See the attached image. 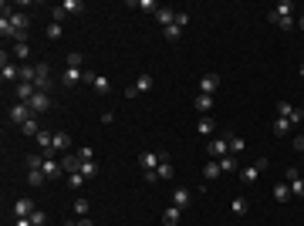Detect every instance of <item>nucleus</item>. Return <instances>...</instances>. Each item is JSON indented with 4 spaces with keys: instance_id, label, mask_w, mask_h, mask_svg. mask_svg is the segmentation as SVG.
<instances>
[{
    "instance_id": "18",
    "label": "nucleus",
    "mask_w": 304,
    "mask_h": 226,
    "mask_svg": "<svg viewBox=\"0 0 304 226\" xmlns=\"http://www.w3.org/2000/svg\"><path fill=\"white\" fill-rule=\"evenodd\" d=\"M68 145H71V135H68V132H54V142H51L54 155H58L61 149H68Z\"/></svg>"
},
{
    "instance_id": "40",
    "label": "nucleus",
    "mask_w": 304,
    "mask_h": 226,
    "mask_svg": "<svg viewBox=\"0 0 304 226\" xmlns=\"http://www.w3.org/2000/svg\"><path fill=\"white\" fill-rule=\"evenodd\" d=\"M44 34H48V41H58V37H61V24H54V20H51Z\"/></svg>"
},
{
    "instance_id": "35",
    "label": "nucleus",
    "mask_w": 304,
    "mask_h": 226,
    "mask_svg": "<svg viewBox=\"0 0 304 226\" xmlns=\"http://www.w3.org/2000/svg\"><path fill=\"white\" fill-rule=\"evenodd\" d=\"M61 7H65V14H81V10H84V3H81V0H65Z\"/></svg>"
},
{
    "instance_id": "31",
    "label": "nucleus",
    "mask_w": 304,
    "mask_h": 226,
    "mask_svg": "<svg viewBox=\"0 0 304 226\" xmlns=\"http://www.w3.org/2000/svg\"><path fill=\"white\" fill-rule=\"evenodd\" d=\"M230 206H233V213H236V216H247V210H250V203H247L243 196H236V199H233Z\"/></svg>"
},
{
    "instance_id": "24",
    "label": "nucleus",
    "mask_w": 304,
    "mask_h": 226,
    "mask_svg": "<svg viewBox=\"0 0 304 226\" xmlns=\"http://www.w3.org/2000/svg\"><path fill=\"white\" fill-rule=\"evenodd\" d=\"M193 105H196V112H203V115H206V112L213 108V98H210V95H196V101H193Z\"/></svg>"
},
{
    "instance_id": "12",
    "label": "nucleus",
    "mask_w": 304,
    "mask_h": 226,
    "mask_svg": "<svg viewBox=\"0 0 304 226\" xmlns=\"http://www.w3.org/2000/svg\"><path fill=\"white\" fill-rule=\"evenodd\" d=\"M179 220H183V210L169 203V206H166V213H162V223H166V226H179Z\"/></svg>"
},
{
    "instance_id": "10",
    "label": "nucleus",
    "mask_w": 304,
    "mask_h": 226,
    "mask_svg": "<svg viewBox=\"0 0 304 226\" xmlns=\"http://www.w3.org/2000/svg\"><path fill=\"white\" fill-rule=\"evenodd\" d=\"M217 88H220V75H203V81H200V95H210V98H213Z\"/></svg>"
},
{
    "instance_id": "20",
    "label": "nucleus",
    "mask_w": 304,
    "mask_h": 226,
    "mask_svg": "<svg viewBox=\"0 0 304 226\" xmlns=\"http://www.w3.org/2000/svg\"><path fill=\"white\" fill-rule=\"evenodd\" d=\"M220 172H223V169H220V162H217V159H210V162H206V169H203V179L210 182V179H217Z\"/></svg>"
},
{
    "instance_id": "45",
    "label": "nucleus",
    "mask_w": 304,
    "mask_h": 226,
    "mask_svg": "<svg viewBox=\"0 0 304 226\" xmlns=\"http://www.w3.org/2000/svg\"><path fill=\"white\" fill-rule=\"evenodd\" d=\"M287 122H291V125H301V122H304V108H294V112H291V118H287Z\"/></svg>"
},
{
    "instance_id": "39",
    "label": "nucleus",
    "mask_w": 304,
    "mask_h": 226,
    "mask_svg": "<svg viewBox=\"0 0 304 226\" xmlns=\"http://www.w3.org/2000/svg\"><path fill=\"white\" fill-rule=\"evenodd\" d=\"M20 81L34 84V65H20Z\"/></svg>"
},
{
    "instance_id": "25",
    "label": "nucleus",
    "mask_w": 304,
    "mask_h": 226,
    "mask_svg": "<svg viewBox=\"0 0 304 226\" xmlns=\"http://www.w3.org/2000/svg\"><path fill=\"white\" fill-rule=\"evenodd\" d=\"M155 176H159V179H172V162H169V159H162V162L155 165Z\"/></svg>"
},
{
    "instance_id": "50",
    "label": "nucleus",
    "mask_w": 304,
    "mask_h": 226,
    "mask_svg": "<svg viewBox=\"0 0 304 226\" xmlns=\"http://www.w3.org/2000/svg\"><path fill=\"white\" fill-rule=\"evenodd\" d=\"M291 145H294V152H301V155H304V135H294V142H291Z\"/></svg>"
},
{
    "instance_id": "27",
    "label": "nucleus",
    "mask_w": 304,
    "mask_h": 226,
    "mask_svg": "<svg viewBox=\"0 0 304 226\" xmlns=\"http://www.w3.org/2000/svg\"><path fill=\"white\" fill-rule=\"evenodd\" d=\"M274 14H281V17H291V14H294V0H281V3L274 7Z\"/></svg>"
},
{
    "instance_id": "36",
    "label": "nucleus",
    "mask_w": 304,
    "mask_h": 226,
    "mask_svg": "<svg viewBox=\"0 0 304 226\" xmlns=\"http://www.w3.org/2000/svg\"><path fill=\"white\" fill-rule=\"evenodd\" d=\"M227 139H230V152H233V155H236V152H243V149H247V142H243L240 135H227Z\"/></svg>"
},
{
    "instance_id": "1",
    "label": "nucleus",
    "mask_w": 304,
    "mask_h": 226,
    "mask_svg": "<svg viewBox=\"0 0 304 226\" xmlns=\"http://www.w3.org/2000/svg\"><path fill=\"white\" fill-rule=\"evenodd\" d=\"M31 118H34V112H31V105H27V101L10 105V118H7L10 125H17V129H20V125H24V122H31Z\"/></svg>"
},
{
    "instance_id": "42",
    "label": "nucleus",
    "mask_w": 304,
    "mask_h": 226,
    "mask_svg": "<svg viewBox=\"0 0 304 226\" xmlns=\"http://www.w3.org/2000/svg\"><path fill=\"white\" fill-rule=\"evenodd\" d=\"M78 159H81V162H95V149H91V145L78 149Z\"/></svg>"
},
{
    "instance_id": "33",
    "label": "nucleus",
    "mask_w": 304,
    "mask_h": 226,
    "mask_svg": "<svg viewBox=\"0 0 304 226\" xmlns=\"http://www.w3.org/2000/svg\"><path fill=\"white\" fill-rule=\"evenodd\" d=\"M20 132H24V135H34V139H37V135H41V129H37V118L24 122V125H20Z\"/></svg>"
},
{
    "instance_id": "11",
    "label": "nucleus",
    "mask_w": 304,
    "mask_h": 226,
    "mask_svg": "<svg viewBox=\"0 0 304 226\" xmlns=\"http://www.w3.org/2000/svg\"><path fill=\"white\" fill-rule=\"evenodd\" d=\"M189 203H193V193H189L186 186H179V189L172 193V206H179V210H186Z\"/></svg>"
},
{
    "instance_id": "30",
    "label": "nucleus",
    "mask_w": 304,
    "mask_h": 226,
    "mask_svg": "<svg viewBox=\"0 0 304 226\" xmlns=\"http://www.w3.org/2000/svg\"><path fill=\"white\" fill-rule=\"evenodd\" d=\"M27 182H31V186H44V182H48V176H44L41 169H31V172H27Z\"/></svg>"
},
{
    "instance_id": "44",
    "label": "nucleus",
    "mask_w": 304,
    "mask_h": 226,
    "mask_svg": "<svg viewBox=\"0 0 304 226\" xmlns=\"http://www.w3.org/2000/svg\"><path fill=\"white\" fill-rule=\"evenodd\" d=\"M65 17H68V14H65V7H61V3H58V7H54V10H51V20H54V24H61V20H65Z\"/></svg>"
},
{
    "instance_id": "23",
    "label": "nucleus",
    "mask_w": 304,
    "mask_h": 226,
    "mask_svg": "<svg viewBox=\"0 0 304 226\" xmlns=\"http://www.w3.org/2000/svg\"><path fill=\"white\" fill-rule=\"evenodd\" d=\"M220 169H223V172H236V169H240V162H236V155H233V152L220 159Z\"/></svg>"
},
{
    "instance_id": "48",
    "label": "nucleus",
    "mask_w": 304,
    "mask_h": 226,
    "mask_svg": "<svg viewBox=\"0 0 304 226\" xmlns=\"http://www.w3.org/2000/svg\"><path fill=\"white\" fill-rule=\"evenodd\" d=\"M176 24L186 27V24H189V14H186V10H176Z\"/></svg>"
},
{
    "instance_id": "29",
    "label": "nucleus",
    "mask_w": 304,
    "mask_h": 226,
    "mask_svg": "<svg viewBox=\"0 0 304 226\" xmlns=\"http://www.w3.org/2000/svg\"><path fill=\"white\" fill-rule=\"evenodd\" d=\"M27 169H41V172H44V155H41V152H31V155H27Z\"/></svg>"
},
{
    "instance_id": "52",
    "label": "nucleus",
    "mask_w": 304,
    "mask_h": 226,
    "mask_svg": "<svg viewBox=\"0 0 304 226\" xmlns=\"http://www.w3.org/2000/svg\"><path fill=\"white\" fill-rule=\"evenodd\" d=\"M14 226H34V223H31V216H20V220H14Z\"/></svg>"
},
{
    "instance_id": "53",
    "label": "nucleus",
    "mask_w": 304,
    "mask_h": 226,
    "mask_svg": "<svg viewBox=\"0 0 304 226\" xmlns=\"http://www.w3.org/2000/svg\"><path fill=\"white\" fill-rule=\"evenodd\" d=\"M298 27H301V31H304V17H301V20H298Z\"/></svg>"
},
{
    "instance_id": "5",
    "label": "nucleus",
    "mask_w": 304,
    "mask_h": 226,
    "mask_svg": "<svg viewBox=\"0 0 304 226\" xmlns=\"http://www.w3.org/2000/svg\"><path fill=\"white\" fill-rule=\"evenodd\" d=\"M0 78H3V84H7V81H20V68L7 61V51L0 54Z\"/></svg>"
},
{
    "instance_id": "3",
    "label": "nucleus",
    "mask_w": 304,
    "mask_h": 226,
    "mask_svg": "<svg viewBox=\"0 0 304 226\" xmlns=\"http://www.w3.org/2000/svg\"><path fill=\"white\" fill-rule=\"evenodd\" d=\"M284 182L291 186V196H298V199H304V179H301V172L291 165V169H284Z\"/></svg>"
},
{
    "instance_id": "54",
    "label": "nucleus",
    "mask_w": 304,
    "mask_h": 226,
    "mask_svg": "<svg viewBox=\"0 0 304 226\" xmlns=\"http://www.w3.org/2000/svg\"><path fill=\"white\" fill-rule=\"evenodd\" d=\"M301 78H304V65H301Z\"/></svg>"
},
{
    "instance_id": "47",
    "label": "nucleus",
    "mask_w": 304,
    "mask_h": 226,
    "mask_svg": "<svg viewBox=\"0 0 304 226\" xmlns=\"http://www.w3.org/2000/svg\"><path fill=\"white\" fill-rule=\"evenodd\" d=\"M68 68H81V54H78V51L68 54Z\"/></svg>"
},
{
    "instance_id": "38",
    "label": "nucleus",
    "mask_w": 304,
    "mask_h": 226,
    "mask_svg": "<svg viewBox=\"0 0 304 226\" xmlns=\"http://www.w3.org/2000/svg\"><path fill=\"white\" fill-rule=\"evenodd\" d=\"M291 112H294L291 101H277V118H291Z\"/></svg>"
},
{
    "instance_id": "2",
    "label": "nucleus",
    "mask_w": 304,
    "mask_h": 226,
    "mask_svg": "<svg viewBox=\"0 0 304 226\" xmlns=\"http://www.w3.org/2000/svg\"><path fill=\"white\" fill-rule=\"evenodd\" d=\"M34 88H37V91H51V68H48L44 61L34 65Z\"/></svg>"
},
{
    "instance_id": "46",
    "label": "nucleus",
    "mask_w": 304,
    "mask_h": 226,
    "mask_svg": "<svg viewBox=\"0 0 304 226\" xmlns=\"http://www.w3.org/2000/svg\"><path fill=\"white\" fill-rule=\"evenodd\" d=\"M75 213H78V216H88V199H78V203H75Z\"/></svg>"
},
{
    "instance_id": "43",
    "label": "nucleus",
    "mask_w": 304,
    "mask_h": 226,
    "mask_svg": "<svg viewBox=\"0 0 304 226\" xmlns=\"http://www.w3.org/2000/svg\"><path fill=\"white\" fill-rule=\"evenodd\" d=\"M81 182H84L81 172H68V186H71V189H81Z\"/></svg>"
},
{
    "instance_id": "28",
    "label": "nucleus",
    "mask_w": 304,
    "mask_h": 226,
    "mask_svg": "<svg viewBox=\"0 0 304 226\" xmlns=\"http://www.w3.org/2000/svg\"><path fill=\"white\" fill-rule=\"evenodd\" d=\"M287 132H291V122H287V118H277V122H274V135H277V139H284Z\"/></svg>"
},
{
    "instance_id": "14",
    "label": "nucleus",
    "mask_w": 304,
    "mask_h": 226,
    "mask_svg": "<svg viewBox=\"0 0 304 226\" xmlns=\"http://www.w3.org/2000/svg\"><path fill=\"white\" fill-rule=\"evenodd\" d=\"M267 20H270V24H277V27H281V31H291V27H294V24H298V20H294V17H281V14H274V10H270V14H267Z\"/></svg>"
},
{
    "instance_id": "13",
    "label": "nucleus",
    "mask_w": 304,
    "mask_h": 226,
    "mask_svg": "<svg viewBox=\"0 0 304 226\" xmlns=\"http://www.w3.org/2000/svg\"><path fill=\"white\" fill-rule=\"evenodd\" d=\"M155 20H159L162 27H169V24H176V10H172V7H159V10H155Z\"/></svg>"
},
{
    "instance_id": "8",
    "label": "nucleus",
    "mask_w": 304,
    "mask_h": 226,
    "mask_svg": "<svg viewBox=\"0 0 304 226\" xmlns=\"http://www.w3.org/2000/svg\"><path fill=\"white\" fill-rule=\"evenodd\" d=\"M162 159H166L162 152H142V155H139V165H142V172H152Z\"/></svg>"
},
{
    "instance_id": "32",
    "label": "nucleus",
    "mask_w": 304,
    "mask_h": 226,
    "mask_svg": "<svg viewBox=\"0 0 304 226\" xmlns=\"http://www.w3.org/2000/svg\"><path fill=\"white\" fill-rule=\"evenodd\" d=\"M14 58H20V61H27V58H31V48H27V41L14 44Z\"/></svg>"
},
{
    "instance_id": "19",
    "label": "nucleus",
    "mask_w": 304,
    "mask_h": 226,
    "mask_svg": "<svg viewBox=\"0 0 304 226\" xmlns=\"http://www.w3.org/2000/svg\"><path fill=\"white\" fill-rule=\"evenodd\" d=\"M78 172H81L84 179H95L101 169H98V162H81V165H78Z\"/></svg>"
},
{
    "instance_id": "15",
    "label": "nucleus",
    "mask_w": 304,
    "mask_h": 226,
    "mask_svg": "<svg viewBox=\"0 0 304 226\" xmlns=\"http://www.w3.org/2000/svg\"><path fill=\"white\" fill-rule=\"evenodd\" d=\"M34 91H37V88H34V84H27V81H20V84H17V91H14V95H17V101H31V98H34Z\"/></svg>"
},
{
    "instance_id": "16",
    "label": "nucleus",
    "mask_w": 304,
    "mask_h": 226,
    "mask_svg": "<svg viewBox=\"0 0 304 226\" xmlns=\"http://www.w3.org/2000/svg\"><path fill=\"white\" fill-rule=\"evenodd\" d=\"M44 176L48 179H61V162L58 159H44Z\"/></svg>"
},
{
    "instance_id": "34",
    "label": "nucleus",
    "mask_w": 304,
    "mask_h": 226,
    "mask_svg": "<svg viewBox=\"0 0 304 226\" xmlns=\"http://www.w3.org/2000/svg\"><path fill=\"white\" fill-rule=\"evenodd\" d=\"M196 132L200 135H213V118H200L196 122Z\"/></svg>"
},
{
    "instance_id": "7",
    "label": "nucleus",
    "mask_w": 304,
    "mask_h": 226,
    "mask_svg": "<svg viewBox=\"0 0 304 226\" xmlns=\"http://www.w3.org/2000/svg\"><path fill=\"white\" fill-rule=\"evenodd\" d=\"M27 105H31V112H34V115H41V112H48V108H51V95H48V91H34V98H31Z\"/></svg>"
},
{
    "instance_id": "26",
    "label": "nucleus",
    "mask_w": 304,
    "mask_h": 226,
    "mask_svg": "<svg viewBox=\"0 0 304 226\" xmlns=\"http://www.w3.org/2000/svg\"><path fill=\"white\" fill-rule=\"evenodd\" d=\"M257 176H260V165H247V169H240V179H243V182H257Z\"/></svg>"
},
{
    "instance_id": "49",
    "label": "nucleus",
    "mask_w": 304,
    "mask_h": 226,
    "mask_svg": "<svg viewBox=\"0 0 304 226\" xmlns=\"http://www.w3.org/2000/svg\"><path fill=\"white\" fill-rule=\"evenodd\" d=\"M139 7H142V10H149V14H155V10H159V7H155V0H139Z\"/></svg>"
},
{
    "instance_id": "21",
    "label": "nucleus",
    "mask_w": 304,
    "mask_h": 226,
    "mask_svg": "<svg viewBox=\"0 0 304 226\" xmlns=\"http://www.w3.org/2000/svg\"><path fill=\"white\" fill-rule=\"evenodd\" d=\"M274 199H277V203H287V199H291V186H287V182H277V186H274Z\"/></svg>"
},
{
    "instance_id": "22",
    "label": "nucleus",
    "mask_w": 304,
    "mask_h": 226,
    "mask_svg": "<svg viewBox=\"0 0 304 226\" xmlns=\"http://www.w3.org/2000/svg\"><path fill=\"white\" fill-rule=\"evenodd\" d=\"M132 88H135V95H142V91H149L152 88V75H139L132 81Z\"/></svg>"
},
{
    "instance_id": "6",
    "label": "nucleus",
    "mask_w": 304,
    "mask_h": 226,
    "mask_svg": "<svg viewBox=\"0 0 304 226\" xmlns=\"http://www.w3.org/2000/svg\"><path fill=\"white\" fill-rule=\"evenodd\" d=\"M84 81H88V84H91V88H95L98 95H108V91H112V81H108L105 75H95V71H84Z\"/></svg>"
},
{
    "instance_id": "37",
    "label": "nucleus",
    "mask_w": 304,
    "mask_h": 226,
    "mask_svg": "<svg viewBox=\"0 0 304 226\" xmlns=\"http://www.w3.org/2000/svg\"><path fill=\"white\" fill-rule=\"evenodd\" d=\"M179 37H183V27L179 24H169L166 27V41H179Z\"/></svg>"
},
{
    "instance_id": "4",
    "label": "nucleus",
    "mask_w": 304,
    "mask_h": 226,
    "mask_svg": "<svg viewBox=\"0 0 304 226\" xmlns=\"http://www.w3.org/2000/svg\"><path fill=\"white\" fill-rule=\"evenodd\" d=\"M206 155L217 159V162H220L223 155H230V139H227V135H223V139H213V142L206 145Z\"/></svg>"
},
{
    "instance_id": "17",
    "label": "nucleus",
    "mask_w": 304,
    "mask_h": 226,
    "mask_svg": "<svg viewBox=\"0 0 304 226\" xmlns=\"http://www.w3.org/2000/svg\"><path fill=\"white\" fill-rule=\"evenodd\" d=\"M31 213H34V203H31V199H17V203H14V216H17V220H20V216H31Z\"/></svg>"
},
{
    "instance_id": "9",
    "label": "nucleus",
    "mask_w": 304,
    "mask_h": 226,
    "mask_svg": "<svg viewBox=\"0 0 304 226\" xmlns=\"http://www.w3.org/2000/svg\"><path fill=\"white\" fill-rule=\"evenodd\" d=\"M81 81H84V71H81V68H65V75H61V84H65V88H75Z\"/></svg>"
},
{
    "instance_id": "51",
    "label": "nucleus",
    "mask_w": 304,
    "mask_h": 226,
    "mask_svg": "<svg viewBox=\"0 0 304 226\" xmlns=\"http://www.w3.org/2000/svg\"><path fill=\"white\" fill-rule=\"evenodd\" d=\"M68 226H95V223H91L88 216H81V220H75V223H68Z\"/></svg>"
},
{
    "instance_id": "41",
    "label": "nucleus",
    "mask_w": 304,
    "mask_h": 226,
    "mask_svg": "<svg viewBox=\"0 0 304 226\" xmlns=\"http://www.w3.org/2000/svg\"><path fill=\"white\" fill-rule=\"evenodd\" d=\"M31 223H34V226H44V223H48V213H44V210H34V213H31Z\"/></svg>"
}]
</instances>
